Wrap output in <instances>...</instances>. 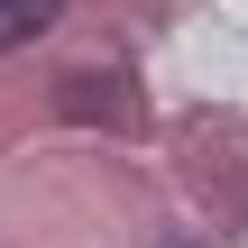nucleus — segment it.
Wrapping results in <instances>:
<instances>
[{
  "mask_svg": "<svg viewBox=\"0 0 248 248\" xmlns=\"http://www.w3.org/2000/svg\"><path fill=\"white\" fill-rule=\"evenodd\" d=\"M46 28H55V0H0V46L46 37Z\"/></svg>",
  "mask_w": 248,
  "mask_h": 248,
  "instance_id": "obj_1",
  "label": "nucleus"
}]
</instances>
